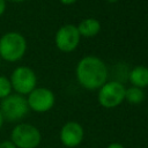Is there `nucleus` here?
Segmentation results:
<instances>
[{"mask_svg": "<svg viewBox=\"0 0 148 148\" xmlns=\"http://www.w3.org/2000/svg\"><path fill=\"white\" fill-rule=\"evenodd\" d=\"M80 36L83 37H92L96 36L101 30V23L96 18H86L77 27Z\"/></svg>", "mask_w": 148, "mask_h": 148, "instance_id": "obj_11", "label": "nucleus"}, {"mask_svg": "<svg viewBox=\"0 0 148 148\" xmlns=\"http://www.w3.org/2000/svg\"><path fill=\"white\" fill-rule=\"evenodd\" d=\"M3 123H5V119H3V116H2V113H1V111H0V130H1V127L3 126Z\"/></svg>", "mask_w": 148, "mask_h": 148, "instance_id": "obj_18", "label": "nucleus"}, {"mask_svg": "<svg viewBox=\"0 0 148 148\" xmlns=\"http://www.w3.org/2000/svg\"><path fill=\"white\" fill-rule=\"evenodd\" d=\"M125 99L131 104H140L145 99V92L141 88L131 87L125 90Z\"/></svg>", "mask_w": 148, "mask_h": 148, "instance_id": "obj_12", "label": "nucleus"}, {"mask_svg": "<svg viewBox=\"0 0 148 148\" xmlns=\"http://www.w3.org/2000/svg\"><path fill=\"white\" fill-rule=\"evenodd\" d=\"M54 42L57 47L62 52H71L76 49L80 42V34L77 27L73 24H65L56 32Z\"/></svg>", "mask_w": 148, "mask_h": 148, "instance_id": "obj_8", "label": "nucleus"}, {"mask_svg": "<svg viewBox=\"0 0 148 148\" xmlns=\"http://www.w3.org/2000/svg\"><path fill=\"white\" fill-rule=\"evenodd\" d=\"M76 77L83 88L89 90L99 89L106 82L108 69L99 58L87 56L76 66Z\"/></svg>", "mask_w": 148, "mask_h": 148, "instance_id": "obj_1", "label": "nucleus"}, {"mask_svg": "<svg viewBox=\"0 0 148 148\" xmlns=\"http://www.w3.org/2000/svg\"><path fill=\"white\" fill-rule=\"evenodd\" d=\"M0 111L5 120L10 123L18 121L23 119L29 112L27 98L18 94H10L6 98L1 99Z\"/></svg>", "mask_w": 148, "mask_h": 148, "instance_id": "obj_4", "label": "nucleus"}, {"mask_svg": "<svg viewBox=\"0 0 148 148\" xmlns=\"http://www.w3.org/2000/svg\"><path fill=\"white\" fill-rule=\"evenodd\" d=\"M9 140L16 148H37L42 141V134L32 124L20 123L12 130Z\"/></svg>", "mask_w": 148, "mask_h": 148, "instance_id": "obj_3", "label": "nucleus"}, {"mask_svg": "<svg viewBox=\"0 0 148 148\" xmlns=\"http://www.w3.org/2000/svg\"><path fill=\"white\" fill-rule=\"evenodd\" d=\"M125 87L118 81L105 82L98 91V103L106 109L118 106L125 99Z\"/></svg>", "mask_w": 148, "mask_h": 148, "instance_id": "obj_6", "label": "nucleus"}, {"mask_svg": "<svg viewBox=\"0 0 148 148\" xmlns=\"http://www.w3.org/2000/svg\"><path fill=\"white\" fill-rule=\"evenodd\" d=\"M59 139L65 147L75 148L82 143L84 139V130L77 121H67L60 130Z\"/></svg>", "mask_w": 148, "mask_h": 148, "instance_id": "obj_9", "label": "nucleus"}, {"mask_svg": "<svg viewBox=\"0 0 148 148\" xmlns=\"http://www.w3.org/2000/svg\"><path fill=\"white\" fill-rule=\"evenodd\" d=\"M108 1H109V2H112V3H113V2H117L118 0H108Z\"/></svg>", "mask_w": 148, "mask_h": 148, "instance_id": "obj_20", "label": "nucleus"}, {"mask_svg": "<svg viewBox=\"0 0 148 148\" xmlns=\"http://www.w3.org/2000/svg\"><path fill=\"white\" fill-rule=\"evenodd\" d=\"M54 102H56V97L53 91L44 87L35 88L27 97L29 110H32L38 113L50 111L53 108Z\"/></svg>", "mask_w": 148, "mask_h": 148, "instance_id": "obj_7", "label": "nucleus"}, {"mask_svg": "<svg viewBox=\"0 0 148 148\" xmlns=\"http://www.w3.org/2000/svg\"><path fill=\"white\" fill-rule=\"evenodd\" d=\"M6 1H10V2H22L24 0H6Z\"/></svg>", "mask_w": 148, "mask_h": 148, "instance_id": "obj_19", "label": "nucleus"}, {"mask_svg": "<svg viewBox=\"0 0 148 148\" xmlns=\"http://www.w3.org/2000/svg\"><path fill=\"white\" fill-rule=\"evenodd\" d=\"M27 51V40L22 34L8 31L0 37V58L15 62L23 58Z\"/></svg>", "mask_w": 148, "mask_h": 148, "instance_id": "obj_2", "label": "nucleus"}, {"mask_svg": "<svg viewBox=\"0 0 148 148\" xmlns=\"http://www.w3.org/2000/svg\"><path fill=\"white\" fill-rule=\"evenodd\" d=\"M6 10V0H0V17L3 15Z\"/></svg>", "mask_w": 148, "mask_h": 148, "instance_id": "obj_15", "label": "nucleus"}, {"mask_svg": "<svg viewBox=\"0 0 148 148\" xmlns=\"http://www.w3.org/2000/svg\"><path fill=\"white\" fill-rule=\"evenodd\" d=\"M106 148H126V147L123 146V145L119 143V142H112V143H110Z\"/></svg>", "mask_w": 148, "mask_h": 148, "instance_id": "obj_16", "label": "nucleus"}, {"mask_svg": "<svg viewBox=\"0 0 148 148\" xmlns=\"http://www.w3.org/2000/svg\"><path fill=\"white\" fill-rule=\"evenodd\" d=\"M128 77L133 87L142 89L148 86V68L145 66H136L130 72Z\"/></svg>", "mask_w": 148, "mask_h": 148, "instance_id": "obj_10", "label": "nucleus"}, {"mask_svg": "<svg viewBox=\"0 0 148 148\" xmlns=\"http://www.w3.org/2000/svg\"><path fill=\"white\" fill-rule=\"evenodd\" d=\"M12 89L18 95H29L37 84V76L35 72L28 66L16 67L9 77Z\"/></svg>", "mask_w": 148, "mask_h": 148, "instance_id": "obj_5", "label": "nucleus"}, {"mask_svg": "<svg viewBox=\"0 0 148 148\" xmlns=\"http://www.w3.org/2000/svg\"><path fill=\"white\" fill-rule=\"evenodd\" d=\"M12 84L8 77L0 75V99L6 98L12 94Z\"/></svg>", "mask_w": 148, "mask_h": 148, "instance_id": "obj_13", "label": "nucleus"}, {"mask_svg": "<svg viewBox=\"0 0 148 148\" xmlns=\"http://www.w3.org/2000/svg\"><path fill=\"white\" fill-rule=\"evenodd\" d=\"M61 3H64V5H72V3H74L76 0H59Z\"/></svg>", "mask_w": 148, "mask_h": 148, "instance_id": "obj_17", "label": "nucleus"}, {"mask_svg": "<svg viewBox=\"0 0 148 148\" xmlns=\"http://www.w3.org/2000/svg\"><path fill=\"white\" fill-rule=\"evenodd\" d=\"M0 148H16L10 140H3L0 142Z\"/></svg>", "mask_w": 148, "mask_h": 148, "instance_id": "obj_14", "label": "nucleus"}]
</instances>
